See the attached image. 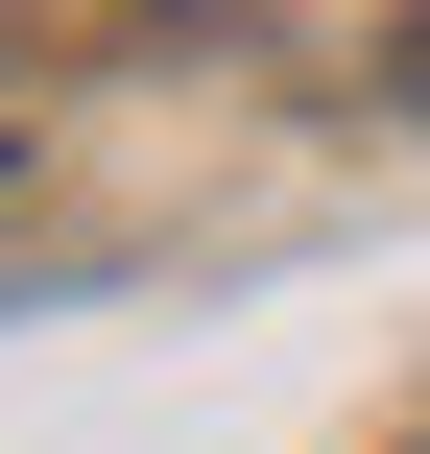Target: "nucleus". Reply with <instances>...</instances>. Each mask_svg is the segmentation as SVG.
<instances>
[{
    "label": "nucleus",
    "mask_w": 430,
    "mask_h": 454,
    "mask_svg": "<svg viewBox=\"0 0 430 454\" xmlns=\"http://www.w3.org/2000/svg\"><path fill=\"white\" fill-rule=\"evenodd\" d=\"M407 72H430V24H407Z\"/></svg>",
    "instance_id": "1"
}]
</instances>
